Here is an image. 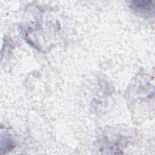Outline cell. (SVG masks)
<instances>
[{
	"instance_id": "obj_1",
	"label": "cell",
	"mask_w": 155,
	"mask_h": 155,
	"mask_svg": "<svg viewBox=\"0 0 155 155\" xmlns=\"http://www.w3.org/2000/svg\"><path fill=\"white\" fill-rule=\"evenodd\" d=\"M131 8L142 15L151 13V11L154 10V5L151 1H133L131 2Z\"/></svg>"
}]
</instances>
